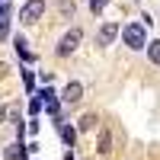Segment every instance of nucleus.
Masks as SVG:
<instances>
[{"label": "nucleus", "mask_w": 160, "mask_h": 160, "mask_svg": "<svg viewBox=\"0 0 160 160\" xmlns=\"http://www.w3.org/2000/svg\"><path fill=\"white\" fill-rule=\"evenodd\" d=\"M10 32V16H0V38H7Z\"/></svg>", "instance_id": "nucleus-14"}, {"label": "nucleus", "mask_w": 160, "mask_h": 160, "mask_svg": "<svg viewBox=\"0 0 160 160\" xmlns=\"http://www.w3.org/2000/svg\"><path fill=\"white\" fill-rule=\"evenodd\" d=\"M96 151H99V154H109V151H112V135H109L106 128L99 131V148H96Z\"/></svg>", "instance_id": "nucleus-10"}, {"label": "nucleus", "mask_w": 160, "mask_h": 160, "mask_svg": "<svg viewBox=\"0 0 160 160\" xmlns=\"http://www.w3.org/2000/svg\"><path fill=\"white\" fill-rule=\"evenodd\" d=\"M144 48H148V58H151V61L157 64V68H160V38H154V42H148Z\"/></svg>", "instance_id": "nucleus-9"}, {"label": "nucleus", "mask_w": 160, "mask_h": 160, "mask_svg": "<svg viewBox=\"0 0 160 160\" xmlns=\"http://www.w3.org/2000/svg\"><path fill=\"white\" fill-rule=\"evenodd\" d=\"M106 3H109V0H90V13H93V16H99V13L106 10Z\"/></svg>", "instance_id": "nucleus-12"}, {"label": "nucleus", "mask_w": 160, "mask_h": 160, "mask_svg": "<svg viewBox=\"0 0 160 160\" xmlns=\"http://www.w3.org/2000/svg\"><path fill=\"white\" fill-rule=\"evenodd\" d=\"M61 99L64 102H80L83 99V83H80V80H71V83L61 90Z\"/></svg>", "instance_id": "nucleus-5"}, {"label": "nucleus", "mask_w": 160, "mask_h": 160, "mask_svg": "<svg viewBox=\"0 0 160 160\" xmlns=\"http://www.w3.org/2000/svg\"><path fill=\"white\" fill-rule=\"evenodd\" d=\"M55 122H58V131H61V138H64V144H68V148H74V141H77V128H71V125H64V118H61V115H55Z\"/></svg>", "instance_id": "nucleus-6"}, {"label": "nucleus", "mask_w": 160, "mask_h": 160, "mask_svg": "<svg viewBox=\"0 0 160 160\" xmlns=\"http://www.w3.org/2000/svg\"><path fill=\"white\" fill-rule=\"evenodd\" d=\"M26 154H29V151H26V144H22V141H16V144H10V148L3 151V160H22Z\"/></svg>", "instance_id": "nucleus-7"}, {"label": "nucleus", "mask_w": 160, "mask_h": 160, "mask_svg": "<svg viewBox=\"0 0 160 160\" xmlns=\"http://www.w3.org/2000/svg\"><path fill=\"white\" fill-rule=\"evenodd\" d=\"M26 45H29V42H26L22 35H16V38H13V48H16V55H19L22 61H35V55H32V51L26 48Z\"/></svg>", "instance_id": "nucleus-8"}, {"label": "nucleus", "mask_w": 160, "mask_h": 160, "mask_svg": "<svg viewBox=\"0 0 160 160\" xmlns=\"http://www.w3.org/2000/svg\"><path fill=\"white\" fill-rule=\"evenodd\" d=\"M80 38H83V32H80L77 29V26H74V29H68V32H64L61 35V42H58V58H68L71 55V51H77V45H80Z\"/></svg>", "instance_id": "nucleus-2"}, {"label": "nucleus", "mask_w": 160, "mask_h": 160, "mask_svg": "<svg viewBox=\"0 0 160 160\" xmlns=\"http://www.w3.org/2000/svg\"><path fill=\"white\" fill-rule=\"evenodd\" d=\"M3 118H7V109H3V106H0V122H3Z\"/></svg>", "instance_id": "nucleus-16"}, {"label": "nucleus", "mask_w": 160, "mask_h": 160, "mask_svg": "<svg viewBox=\"0 0 160 160\" xmlns=\"http://www.w3.org/2000/svg\"><path fill=\"white\" fill-rule=\"evenodd\" d=\"M74 10H77L74 0H61V13H64V16H74Z\"/></svg>", "instance_id": "nucleus-13"}, {"label": "nucleus", "mask_w": 160, "mask_h": 160, "mask_svg": "<svg viewBox=\"0 0 160 160\" xmlns=\"http://www.w3.org/2000/svg\"><path fill=\"white\" fill-rule=\"evenodd\" d=\"M115 35H118V22H102L96 32V45H112Z\"/></svg>", "instance_id": "nucleus-4"}, {"label": "nucleus", "mask_w": 160, "mask_h": 160, "mask_svg": "<svg viewBox=\"0 0 160 160\" xmlns=\"http://www.w3.org/2000/svg\"><path fill=\"white\" fill-rule=\"evenodd\" d=\"M29 112H32V115H38V112H42V99H38V96L29 102Z\"/></svg>", "instance_id": "nucleus-15"}, {"label": "nucleus", "mask_w": 160, "mask_h": 160, "mask_svg": "<svg viewBox=\"0 0 160 160\" xmlns=\"http://www.w3.org/2000/svg\"><path fill=\"white\" fill-rule=\"evenodd\" d=\"M118 35H122V42H125L131 51H141L144 45H148V32H144L141 22H125V26H118Z\"/></svg>", "instance_id": "nucleus-1"}, {"label": "nucleus", "mask_w": 160, "mask_h": 160, "mask_svg": "<svg viewBox=\"0 0 160 160\" xmlns=\"http://www.w3.org/2000/svg\"><path fill=\"white\" fill-rule=\"evenodd\" d=\"M42 13H45V0H26L22 10H19V22L32 26V22L42 19Z\"/></svg>", "instance_id": "nucleus-3"}, {"label": "nucleus", "mask_w": 160, "mask_h": 160, "mask_svg": "<svg viewBox=\"0 0 160 160\" xmlns=\"http://www.w3.org/2000/svg\"><path fill=\"white\" fill-rule=\"evenodd\" d=\"M96 122H99V118L93 115V112H87L83 118H80V131H90V128H96Z\"/></svg>", "instance_id": "nucleus-11"}]
</instances>
